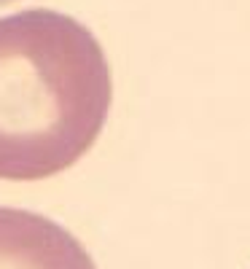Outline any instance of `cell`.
Segmentation results:
<instances>
[{"label":"cell","instance_id":"6da1fadb","mask_svg":"<svg viewBox=\"0 0 250 269\" xmlns=\"http://www.w3.org/2000/svg\"><path fill=\"white\" fill-rule=\"evenodd\" d=\"M113 78L83 22L51 8L0 16V181H46L97 143Z\"/></svg>","mask_w":250,"mask_h":269},{"label":"cell","instance_id":"7a4b0ae2","mask_svg":"<svg viewBox=\"0 0 250 269\" xmlns=\"http://www.w3.org/2000/svg\"><path fill=\"white\" fill-rule=\"evenodd\" d=\"M0 269H97L89 250L57 221L0 205Z\"/></svg>","mask_w":250,"mask_h":269},{"label":"cell","instance_id":"3957f363","mask_svg":"<svg viewBox=\"0 0 250 269\" xmlns=\"http://www.w3.org/2000/svg\"><path fill=\"white\" fill-rule=\"evenodd\" d=\"M8 3H16V0H0V6H8Z\"/></svg>","mask_w":250,"mask_h":269}]
</instances>
